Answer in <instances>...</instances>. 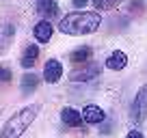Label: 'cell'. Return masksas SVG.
Listing matches in <instances>:
<instances>
[{"mask_svg": "<svg viewBox=\"0 0 147 138\" xmlns=\"http://www.w3.org/2000/svg\"><path fill=\"white\" fill-rule=\"evenodd\" d=\"M102 17L95 11H76V13H67L65 17H61L59 22V30L65 35H91L100 28Z\"/></svg>", "mask_w": 147, "mask_h": 138, "instance_id": "obj_1", "label": "cell"}, {"mask_svg": "<svg viewBox=\"0 0 147 138\" xmlns=\"http://www.w3.org/2000/svg\"><path fill=\"white\" fill-rule=\"evenodd\" d=\"M35 117H37V106H28V108L18 110V112H15V115L5 123L0 138H20L28 127H30V123L35 121Z\"/></svg>", "mask_w": 147, "mask_h": 138, "instance_id": "obj_2", "label": "cell"}, {"mask_svg": "<svg viewBox=\"0 0 147 138\" xmlns=\"http://www.w3.org/2000/svg\"><path fill=\"white\" fill-rule=\"evenodd\" d=\"M132 119L134 123H145L147 119V84L138 88L136 97L132 101Z\"/></svg>", "mask_w": 147, "mask_h": 138, "instance_id": "obj_3", "label": "cell"}, {"mask_svg": "<svg viewBox=\"0 0 147 138\" xmlns=\"http://www.w3.org/2000/svg\"><path fill=\"white\" fill-rule=\"evenodd\" d=\"M97 74H100V67H97V65H87V67L74 69L71 74H69V78H71L74 82H87V80L97 78Z\"/></svg>", "mask_w": 147, "mask_h": 138, "instance_id": "obj_4", "label": "cell"}, {"mask_svg": "<svg viewBox=\"0 0 147 138\" xmlns=\"http://www.w3.org/2000/svg\"><path fill=\"white\" fill-rule=\"evenodd\" d=\"M61 76H63V65H61L56 58H50L46 63V69H43V78H46V82H59Z\"/></svg>", "mask_w": 147, "mask_h": 138, "instance_id": "obj_5", "label": "cell"}, {"mask_svg": "<svg viewBox=\"0 0 147 138\" xmlns=\"http://www.w3.org/2000/svg\"><path fill=\"white\" fill-rule=\"evenodd\" d=\"M32 35L37 37L39 43H48L52 39V24L48 19H41V22H37L35 28H32Z\"/></svg>", "mask_w": 147, "mask_h": 138, "instance_id": "obj_6", "label": "cell"}, {"mask_svg": "<svg viewBox=\"0 0 147 138\" xmlns=\"http://www.w3.org/2000/svg\"><path fill=\"white\" fill-rule=\"evenodd\" d=\"M125 65H128V56L123 54V52H113V54L106 58V67L108 69H115V71H119V69H125Z\"/></svg>", "mask_w": 147, "mask_h": 138, "instance_id": "obj_7", "label": "cell"}, {"mask_svg": "<svg viewBox=\"0 0 147 138\" xmlns=\"http://www.w3.org/2000/svg\"><path fill=\"white\" fill-rule=\"evenodd\" d=\"M37 11L43 17H56L59 15V5H56V0H39L37 2Z\"/></svg>", "mask_w": 147, "mask_h": 138, "instance_id": "obj_8", "label": "cell"}, {"mask_svg": "<svg viewBox=\"0 0 147 138\" xmlns=\"http://www.w3.org/2000/svg\"><path fill=\"white\" fill-rule=\"evenodd\" d=\"M61 119H63L65 125H69V127H78V125L82 123V115H80L78 110H74V108H63V110H61Z\"/></svg>", "mask_w": 147, "mask_h": 138, "instance_id": "obj_9", "label": "cell"}, {"mask_svg": "<svg viewBox=\"0 0 147 138\" xmlns=\"http://www.w3.org/2000/svg\"><path fill=\"white\" fill-rule=\"evenodd\" d=\"M82 119L87 121V123H102V121L106 119V115H104V110L97 108V106H87L82 110Z\"/></svg>", "mask_w": 147, "mask_h": 138, "instance_id": "obj_10", "label": "cell"}, {"mask_svg": "<svg viewBox=\"0 0 147 138\" xmlns=\"http://www.w3.org/2000/svg\"><path fill=\"white\" fill-rule=\"evenodd\" d=\"M37 58H39V48L37 46H28L26 50H24V56H22V65L24 67H32V65L37 63Z\"/></svg>", "mask_w": 147, "mask_h": 138, "instance_id": "obj_11", "label": "cell"}, {"mask_svg": "<svg viewBox=\"0 0 147 138\" xmlns=\"http://www.w3.org/2000/svg\"><path fill=\"white\" fill-rule=\"evenodd\" d=\"M89 58H91V48H89V46L78 48V50H74V52H71V60H74L76 65L84 63V60H89Z\"/></svg>", "mask_w": 147, "mask_h": 138, "instance_id": "obj_12", "label": "cell"}, {"mask_svg": "<svg viewBox=\"0 0 147 138\" xmlns=\"http://www.w3.org/2000/svg\"><path fill=\"white\" fill-rule=\"evenodd\" d=\"M37 86H39V78H37L35 74H24V78H22V91L28 93V91H35Z\"/></svg>", "mask_w": 147, "mask_h": 138, "instance_id": "obj_13", "label": "cell"}, {"mask_svg": "<svg viewBox=\"0 0 147 138\" xmlns=\"http://www.w3.org/2000/svg\"><path fill=\"white\" fill-rule=\"evenodd\" d=\"M93 2H95L97 11H108V9H115L119 5V0H93Z\"/></svg>", "mask_w": 147, "mask_h": 138, "instance_id": "obj_14", "label": "cell"}, {"mask_svg": "<svg viewBox=\"0 0 147 138\" xmlns=\"http://www.w3.org/2000/svg\"><path fill=\"white\" fill-rule=\"evenodd\" d=\"M11 78H13L11 69H7V67H0V84H7V82H11Z\"/></svg>", "mask_w": 147, "mask_h": 138, "instance_id": "obj_15", "label": "cell"}, {"mask_svg": "<svg viewBox=\"0 0 147 138\" xmlns=\"http://www.w3.org/2000/svg\"><path fill=\"white\" fill-rule=\"evenodd\" d=\"M11 35H13V26H7L5 32H2V39H0V48H5V46H7V41L11 39Z\"/></svg>", "mask_w": 147, "mask_h": 138, "instance_id": "obj_16", "label": "cell"}, {"mask_svg": "<svg viewBox=\"0 0 147 138\" xmlns=\"http://www.w3.org/2000/svg\"><path fill=\"white\" fill-rule=\"evenodd\" d=\"M74 2V7H76V9H84V7L89 5V0H71Z\"/></svg>", "mask_w": 147, "mask_h": 138, "instance_id": "obj_17", "label": "cell"}, {"mask_svg": "<svg viewBox=\"0 0 147 138\" xmlns=\"http://www.w3.org/2000/svg\"><path fill=\"white\" fill-rule=\"evenodd\" d=\"M125 138H143V134L138 132V129H132V132H130V134H128Z\"/></svg>", "mask_w": 147, "mask_h": 138, "instance_id": "obj_18", "label": "cell"}]
</instances>
